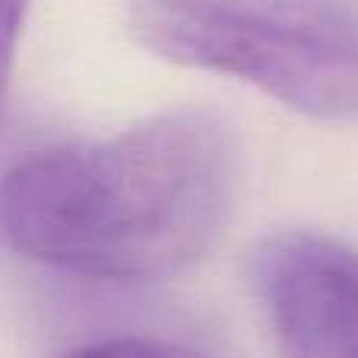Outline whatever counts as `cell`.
Listing matches in <instances>:
<instances>
[{"mask_svg":"<svg viewBox=\"0 0 358 358\" xmlns=\"http://www.w3.org/2000/svg\"><path fill=\"white\" fill-rule=\"evenodd\" d=\"M126 29L148 54L229 76L283 107L358 123V13L330 0H129Z\"/></svg>","mask_w":358,"mask_h":358,"instance_id":"7a4b0ae2","label":"cell"},{"mask_svg":"<svg viewBox=\"0 0 358 358\" xmlns=\"http://www.w3.org/2000/svg\"><path fill=\"white\" fill-rule=\"evenodd\" d=\"M236 176L227 120L170 107L117 136L19 157L0 176V248L101 283L170 280L220 239Z\"/></svg>","mask_w":358,"mask_h":358,"instance_id":"6da1fadb","label":"cell"},{"mask_svg":"<svg viewBox=\"0 0 358 358\" xmlns=\"http://www.w3.org/2000/svg\"><path fill=\"white\" fill-rule=\"evenodd\" d=\"M252 283L280 358H358V248L283 229L258 242Z\"/></svg>","mask_w":358,"mask_h":358,"instance_id":"3957f363","label":"cell"},{"mask_svg":"<svg viewBox=\"0 0 358 358\" xmlns=\"http://www.w3.org/2000/svg\"><path fill=\"white\" fill-rule=\"evenodd\" d=\"M29 0H0V113H3L6 88H10L13 60H16V44L22 35Z\"/></svg>","mask_w":358,"mask_h":358,"instance_id":"5b68a950","label":"cell"},{"mask_svg":"<svg viewBox=\"0 0 358 358\" xmlns=\"http://www.w3.org/2000/svg\"><path fill=\"white\" fill-rule=\"evenodd\" d=\"M57 358H214L189 343L164 340V336H107L98 343H85Z\"/></svg>","mask_w":358,"mask_h":358,"instance_id":"277c9868","label":"cell"}]
</instances>
